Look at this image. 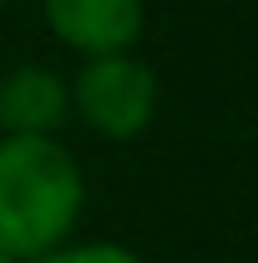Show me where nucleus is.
<instances>
[{"label": "nucleus", "mask_w": 258, "mask_h": 263, "mask_svg": "<svg viewBox=\"0 0 258 263\" xmlns=\"http://www.w3.org/2000/svg\"><path fill=\"white\" fill-rule=\"evenodd\" d=\"M86 177L56 137H0V258L35 263L71 243Z\"/></svg>", "instance_id": "f257e3e1"}, {"label": "nucleus", "mask_w": 258, "mask_h": 263, "mask_svg": "<svg viewBox=\"0 0 258 263\" xmlns=\"http://www.w3.org/2000/svg\"><path fill=\"white\" fill-rule=\"evenodd\" d=\"M71 111L106 142H137L157 117V71L142 56H97L66 81Z\"/></svg>", "instance_id": "f03ea898"}, {"label": "nucleus", "mask_w": 258, "mask_h": 263, "mask_svg": "<svg viewBox=\"0 0 258 263\" xmlns=\"http://www.w3.org/2000/svg\"><path fill=\"white\" fill-rule=\"evenodd\" d=\"M51 35L71 46L81 61L132 56L147 31V0H41Z\"/></svg>", "instance_id": "7ed1b4c3"}, {"label": "nucleus", "mask_w": 258, "mask_h": 263, "mask_svg": "<svg viewBox=\"0 0 258 263\" xmlns=\"http://www.w3.org/2000/svg\"><path fill=\"white\" fill-rule=\"evenodd\" d=\"M66 117L71 91L51 66H15L0 76V137H56Z\"/></svg>", "instance_id": "20e7f679"}, {"label": "nucleus", "mask_w": 258, "mask_h": 263, "mask_svg": "<svg viewBox=\"0 0 258 263\" xmlns=\"http://www.w3.org/2000/svg\"><path fill=\"white\" fill-rule=\"evenodd\" d=\"M35 263H147V258L132 253L127 243H66V248H56Z\"/></svg>", "instance_id": "39448f33"}, {"label": "nucleus", "mask_w": 258, "mask_h": 263, "mask_svg": "<svg viewBox=\"0 0 258 263\" xmlns=\"http://www.w3.org/2000/svg\"><path fill=\"white\" fill-rule=\"evenodd\" d=\"M0 263H10V258H0Z\"/></svg>", "instance_id": "423d86ee"}, {"label": "nucleus", "mask_w": 258, "mask_h": 263, "mask_svg": "<svg viewBox=\"0 0 258 263\" xmlns=\"http://www.w3.org/2000/svg\"><path fill=\"white\" fill-rule=\"evenodd\" d=\"M0 5H5V0H0Z\"/></svg>", "instance_id": "0eeeda50"}]
</instances>
